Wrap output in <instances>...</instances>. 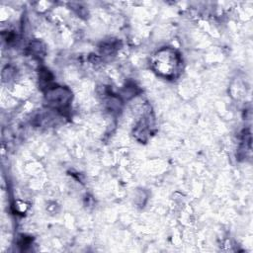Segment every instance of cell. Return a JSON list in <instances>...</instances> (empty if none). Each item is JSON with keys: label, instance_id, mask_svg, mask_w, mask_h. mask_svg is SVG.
I'll return each mask as SVG.
<instances>
[{"label": "cell", "instance_id": "cell-1", "mask_svg": "<svg viewBox=\"0 0 253 253\" xmlns=\"http://www.w3.org/2000/svg\"><path fill=\"white\" fill-rule=\"evenodd\" d=\"M46 99L49 104L54 107H62L67 104L70 99V93L64 88H55L47 91Z\"/></svg>", "mask_w": 253, "mask_h": 253}]
</instances>
